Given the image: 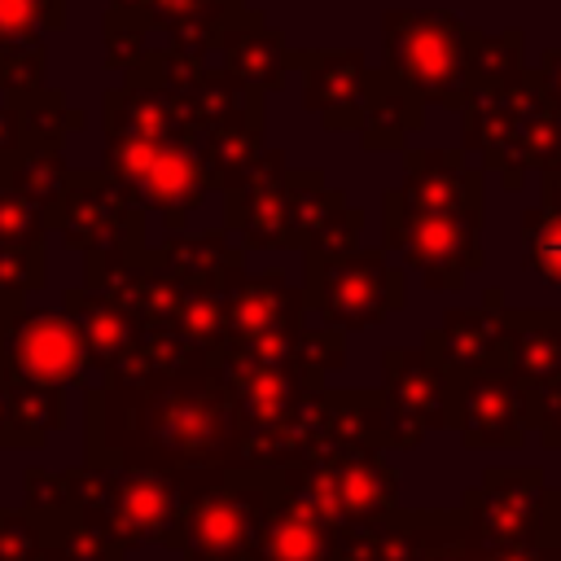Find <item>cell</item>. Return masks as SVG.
Instances as JSON below:
<instances>
[{
  "label": "cell",
  "mask_w": 561,
  "mask_h": 561,
  "mask_svg": "<svg viewBox=\"0 0 561 561\" xmlns=\"http://www.w3.org/2000/svg\"><path fill=\"white\" fill-rule=\"evenodd\" d=\"M83 451L92 469H232V408L215 351L88 390Z\"/></svg>",
  "instance_id": "obj_1"
},
{
  "label": "cell",
  "mask_w": 561,
  "mask_h": 561,
  "mask_svg": "<svg viewBox=\"0 0 561 561\" xmlns=\"http://www.w3.org/2000/svg\"><path fill=\"white\" fill-rule=\"evenodd\" d=\"M210 469H66L61 491L70 504H79L114 548H140V543H162L175 548L180 517L188 500L210 482Z\"/></svg>",
  "instance_id": "obj_2"
},
{
  "label": "cell",
  "mask_w": 561,
  "mask_h": 561,
  "mask_svg": "<svg viewBox=\"0 0 561 561\" xmlns=\"http://www.w3.org/2000/svg\"><path fill=\"white\" fill-rule=\"evenodd\" d=\"M276 495V469H215L210 482L188 500L171 552L184 561H254Z\"/></svg>",
  "instance_id": "obj_3"
},
{
  "label": "cell",
  "mask_w": 561,
  "mask_h": 561,
  "mask_svg": "<svg viewBox=\"0 0 561 561\" xmlns=\"http://www.w3.org/2000/svg\"><path fill=\"white\" fill-rule=\"evenodd\" d=\"M390 75L425 105L465 110V26L451 13H421V9H394L381 18Z\"/></svg>",
  "instance_id": "obj_4"
},
{
  "label": "cell",
  "mask_w": 561,
  "mask_h": 561,
  "mask_svg": "<svg viewBox=\"0 0 561 561\" xmlns=\"http://www.w3.org/2000/svg\"><path fill=\"white\" fill-rule=\"evenodd\" d=\"M48 232L61 237L66 250H145V202L136 188L101 171H66V184L53 202H44Z\"/></svg>",
  "instance_id": "obj_5"
},
{
  "label": "cell",
  "mask_w": 561,
  "mask_h": 561,
  "mask_svg": "<svg viewBox=\"0 0 561 561\" xmlns=\"http://www.w3.org/2000/svg\"><path fill=\"white\" fill-rule=\"evenodd\" d=\"M280 491L311 504L329 526H373L399 508V469L381 456L298 460L276 469Z\"/></svg>",
  "instance_id": "obj_6"
},
{
  "label": "cell",
  "mask_w": 561,
  "mask_h": 561,
  "mask_svg": "<svg viewBox=\"0 0 561 561\" xmlns=\"http://www.w3.org/2000/svg\"><path fill=\"white\" fill-rule=\"evenodd\" d=\"M105 171L136 188L145 206H158L167 228H184L188 210L210 188V175L188 140H105Z\"/></svg>",
  "instance_id": "obj_7"
},
{
  "label": "cell",
  "mask_w": 561,
  "mask_h": 561,
  "mask_svg": "<svg viewBox=\"0 0 561 561\" xmlns=\"http://www.w3.org/2000/svg\"><path fill=\"white\" fill-rule=\"evenodd\" d=\"M307 294L320 316L342 329H368L403 307V280L386 263V254L364 250H316L307 259Z\"/></svg>",
  "instance_id": "obj_8"
},
{
  "label": "cell",
  "mask_w": 561,
  "mask_h": 561,
  "mask_svg": "<svg viewBox=\"0 0 561 561\" xmlns=\"http://www.w3.org/2000/svg\"><path fill=\"white\" fill-rule=\"evenodd\" d=\"M386 241H394L425 272L430 289H460L465 267L478 263V210H425L390 193Z\"/></svg>",
  "instance_id": "obj_9"
},
{
  "label": "cell",
  "mask_w": 561,
  "mask_h": 561,
  "mask_svg": "<svg viewBox=\"0 0 561 561\" xmlns=\"http://www.w3.org/2000/svg\"><path fill=\"white\" fill-rule=\"evenodd\" d=\"M451 430L469 451H513L530 430V390L504 364L451 377Z\"/></svg>",
  "instance_id": "obj_10"
},
{
  "label": "cell",
  "mask_w": 561,
  "mask_h": 561,
  "mask_svg": "<svg viewBox=\"0 0 561 561\" xmlns=\"http://www.w3.org/2000/svg\"><path fill=\"white\" fill-rule=\"evenodd\" d=\"M386 447L412 451L425 434L451 425V377L430 351H386Z\"/></svg>",
  "instance_id": "obj_11"
},
{
  "label": "cell",
  "mask_w": 561,
  "mask_h": 561,
  "mask_svg": "<svg viewBox=\"0 0 561 561\" xmlns=\"http://www.w3.org/2000/svg\"><path fill=\"white\" fill-rule=\"evenodd\" d=\"M88 373V346L66 311H18L0 342V381L75 386Z\"/></svg>",
  "instance_id": "obj_12"
},
{
  "label": "cell",
  "mask_w": 561,
  "mask_h": 561,
  "mask_svg": "<svg viewBox=\"0 0 561 561\" xmlns=\"http://www.w3.org/2000/svg\"><path fill=\"white\" fill-rule=\"evenodd\" d=\"M543 469L535 465H504L486 469L478 486L465 491L460 508L478 539L500 548H526L539 543V500H543Z\"/></svg>",
  "instance_id": "obj_13"
},
{
  "label": "cell",
  "mask_w": 561,
  "mask_h": 561,
  "mask_svg": "<svg viewBox=\"0 0 561 561\" xmlns=\"http://www.w3.org/2000/svg\"><path fill=\"white\" fill-rule=\"evenodd\" d=\"M508 329H513V311H447V320L425 337V351L438 359L447 377L500 368Z\"/></svg>",
  "instance_id": "obj_14"
},
{
  "label": "cell",
  "mask_w": 561,
  "mask_h": 561,
  "mask_svg": "<svg viewBox=\"0 0 561 561\" xmlns=\"http://www.w3.org/2000/svg\"><path fill=\"white\" fill-rule=\"evenodd\" d=\"M333 535H337V526H329L298 495L280 491L267 508L254 561H333Z\"/></svg>",
  "instance_id": "obj_15"
},
{
  "label": "cell",
  "mask_w": 561,
  "mask_h": 561,
  "mask_svg": "<svg viewBox=\"0 0 561 561\" xmlns=\"http://www.w3.org/2000/svg\"><path fill=\"white\" fill-rule=\"evenodd\" d=\"M219 48H224V66H228V79L259 92V88H276L285 79V66H289V53H285V39L276 31L263 26L259 13H232L224 35H219Z\"/></svg>",
  "instance_id": "obj_16"
},
{
  "label": "cell",
  "mask_w": 561,
  "mask_h": 561,
  "mask_svg": "<svg viewBox=\"0 0 561 561\" xmlns=\"http://www.w3.org/2000/svg\"><path fill=\"white\" fill-rule=\"evenodd\" d=\"M504 368L517 386L543 390L561 381V316L557 311H513L504 342Z\"/></svg>",
  "instance_id": "obj_17"
},
{
  "label": "cell",
  "mask_w": 561,
  "mask_h": 561,
  "mask_svg": "<svg viewBox=\"0 0 561 561\" xmlns=\"http://www.w3.org/2000/svg\"><path fill=\"white\" fill-rule=\"evenodd\" d=\"M66 425V394L61 386L35 381H0V447L39 451L48 434Z\"/></svg>",
  "instance_id": "obj_18"
},
{
  "label": "cell",
  "mask_w": 561,
  "mask_h": 561,
  "mask_svg": "<svg viewBox=\"0 0 561 561\" xmlns=\"http://www.w3.org/2000/svg\"><path fill=\"white\" fill-rule=\"evenodd\" d=\"M61 311L75 320L83 346H88V368H101V377L123 359V351L131 346L136 337V324L101 294V289H88V285H75L61 294Z\"/></svg>",
  "instance_id": "obj_19"
},
{
  "label": "cell",
  "mask_w": 561,
  "mask_h": 561,
  "mask_svg": "<svg viewBox=\"0 0 561 561\" xmlns=\"http://www.w3.org/2000/svg\"><path fill=\"white\" fill-rule=\"evenodd\" d=\"M153 263L188 289H228L241 267V250L228 245L224 232H202L167 241L162 250H153Z\"/></svg>",
  "instance_id": "obj_20"
},
{
  "label": "cell",
  "mask_w": 561,
  "mask_h": 561,
  "mask_svg": "<svg viewBox=\"0 0 561 561\" xmlns=\"http://www.w3.org/2000/svg\"><path fill=\"white\" fill-rule=\"evenodd\" d=\"M307 110L324 118L337 105H364V57L359 53H316L307 57Z\"/></svg>",
  "instance_id": "obj_21"
},
{
  "label": "cell",
  "mask_w": 561,
  "mask_h": 561,
  "mask_svg": "<svg viewBox=\"0 0 561 561\" xmlns=\"http://www.w3.org/2000/svg\"><path fill=\"white\" fill-rule=\"evenodd\" d=\"M412 561H486V539L473 535L465 508L416 513V552Z\"/></svg>",
  "instance_id": "obj_22"
},
{
  "label": "cell",
  "mask_w": 561,
  "mask_h": 561,
  "mask_svg": "<svg viewBox=\"0 0 561 561\" xmlns=\"http://www.w3.org/2000/svg\"><path fill=\"white\" fill-rule=\"evenodd\" d=\"M18 114H22V131H26V149H61L70 131H79L88 118L83 110L66 105V92L61 88H39L35 96H22L13 101Z\"/></svg>",
  "instance_id": "obj_23"
},
{
  "label": "cell",
  "mask_w": 561,
  "mask_h": 561,
  "mask_svg": "<svg viewBox=\"0 0 561 561\" xmlns=\"http://www.w3.org/2000/svg\"><path fill=\"white\" fill-rule=\"evenodd\" d=\"M48 88L44 39H0V101H22Z\"/></svg>",
  "instance_id": "obj_24"
},
{
  "label": "cell",
  "mask_w": 561,
  "mask_h": 561,
  "mask_svg": "<svg viewBox=\"0 0 561 561\" xmlns=\"http://www.w3.org/2000/svg\"><path fill=\"white\" fill-rule=\"evenodd\" d=\"M66 158H61V149H22L9 167H4V175H0V184H9V188H18V193H26L31 202H53L57 193H61V184H66Z\"/></svg>",
  "instance_id": "obj_25"
},
{
  "label": "cell",
  "mask_w": 561,
  "mask_h": 561,
  "mask_svg": "<svg viewBox=\"0 0 561 561\" xmlns=\"http://www.w3.org/2000/svg\"><path fill=\"white\" fill-rule=\"evenodd\" d=\"M522 241H526V267L561 289V210H530L522 219Z\"/></svg>",
  "instance_id": "obj_26"
},
{
  "label": "cell",
  "mask_w": 561,
  "mask_h": 561,
  "mask_svg": "<svg viewBox=\"0 0 561 561\" xmlns=\"http://www.w3.org/2000/svg\"><path fill=\"white\" fill-rule=\"evenodd\" d=\"M66 26V0H0V39H44Z\"/></svg>",
  "instance_id": "obj_27"
},
{
  "label": "cell",
  "mask_w": 561,
  "mask_h": 561,
  "mask_svg": "<svg viewBox=\"0 0 561 561\" xmlns=\"http://www.w3.org/2000/svg\"><path fill=\"white\" fill-rule=\"evenodd\" d=\"M48 237L53 232L44 224V206L0 184V245H48Z\"/></svg>",
  "instance_id": "obj_28"
},
{
  "label": "cell",
  "mask_w": 561,
  "mask_h": 561,
  "mask_svg": "<svg viewBox=\"0 0 561 561\" xmlns=\"http://www.w3.org/2000/svg\"><path fill=\"white\" fill-rule=\"evenodd\" d=\"M48 285L44 245H0V298H26Z\"/></svg>",
  "instance_id": "obj_29"
},
{
  "label": "cell",
  "mask_w": 561,
  "mask_h": 561,
  "mask_svg": "<svg viewBox=\"0 0 561 561\" xmlns=\"http://www.w3.org/2000/svg\"><path fill=\"white\" fill-rule=\"evenodd\" d=\"M44 543H39V526L26 508L18 513H0V561H39Z\"/></svg>",
  "instance_id": "obj_30"
},
{
  "label": "cell",
  "mask_w": 561,
  "mask_h": 561,
  "mask_svg": "<svg viewBox=\"0 0 561 561\" xmlns=\"http://www.w3.org/2000/svg\"><path fill=\"white\" fill-rule=\"evenodd\" d=\"M530 430L543 438V447L561 451V381L530 390Z\"/></svg>",
  "instance_id": "obj_31"
},
{
  "label": "cell",
  "mask_w": 561,
  "mask_h": 561,
  "mask_svg": "<svg viewBox=\"0 0 561 561\" xmlns=\"http://www.w3.org/2000/svg\"><path fill=\"white\" fill-rule=\"evenodd\" d=\"M539 543L561 548V491L557 486H543V500H539Z\"/></svg>",
  "instance_id": "obj_32"
},
{
  "label": "cell",
  "mask_w": 561,
  "mask_h": 561,
  "mask_svg": "<svg viewBox=\"0 0 561 561\" xmlns=\"http://www.w3.org/2000/svg\"><path fill=\"white\" fill-rule=\"evenodd\" d=\"M543 210H561V158L548 167V175H543Z\"/></svg>",
  "instance_id": "obj_33"
},
{
  "label": "cell",
  "mask_w": 561,
  "mask_h": 561,
  "mask_svg": "<svg viewBox=\"0 0 561 561\" xmlns=\"http://www.w3.org/2000/svg\"><path fill=\"white\" fill-rule=\"evenodd\" d=\"M18 311H22V298H0V342H4V333H9Z\"/></svg>",
  "instance_id": "obj_34"
}]
</instances>
